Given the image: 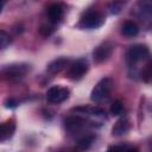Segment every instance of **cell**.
I'll return each mask as SVG.
<instances>
[{"label":"cell","mask_w":152,"mask_h":152,"mask_svg":"<svg viewBox=\"0 0 152 152\" xmlns=\"http://www.w3.org/2000/svg\"><path fill=\"white\" fill-rule=\"evenodd\" d=\"M112 87H113V81L110 77L101 78L93 88V90L90 93V100L94 102H101L109 95Z\"/></svg>","instance_id":"cell-1"},{"label":"cell","mask_w":152,"mask_h":152,"mask_svg":"<svg viewBox=\"0 0 152 152\" xmlns=\"http://www.w3.org/2000/svg\"><path fill=\"white\" fill-rule=\"evenodd\" d=\"M88 69H89V64H88L86 58L76 59L75 62H72L69 65V69L66 71V77L72 80V81L81 80L87 74Z\"/></svg>","instance_id":"cell-2"},{"label":"cell","mask_w":152,"mask_h":152,"mask_svg":"<svg viewBox=\"0 0 152 152\" xmlns=\"http://www.w3.org/2000/svg\"><path fill=\"white\" fill-rule=\"evenodd\" d=\"M103 21H104V19H103L101 13H99L96 11H90V12H87L82 17V19L80 21V26L83 28L91 30V28L100 27L103 24Z\"/></svg>","instance_id":"cell-3"},{"label":"cell","mask_w":152,"mask_h":152,"mask_svg":"<svg viewBox=\"0 0 152 152\" xmlns=\"http://www.w3.org/2000/svg\"><path fill=\"white\" fill-rule=\"evenodd\" d=\"M28 71H30V65L26 63H12V64L5 65L1 70L2 75L8 78L21 77L25 74H27Z\"/></svg>","instance_id":"cell-4"},{"label":"cell","mask_w":152,"mask_h":152,"mask_svg":"<svg viewBox=\"0 0 152 152\" xmlns=\"http://www.w3.org/2000/svg\"><path fill=\"white\" fill-rule=\"evenodd\" d=\"M69 89L59 86H53L46 91V100L51 103H61L69 97Z\"/></svg>","instance_id":"cell-5"},{"label":"cell","mask_w":152,"mask_h":152,"mask_svg":"<svg viewBox=\"0 0 152 152\" xmlns=\"http://www.w3.org/2000/svg\"><path fill=\"white\" fill-rule=\"evenodd\" d=\"M113 49H114V46H113V44L110 42H103V43H101L93 51V58H94V61L96 63H102V62L107 61L110 57V55L113 52Z\"/></svg>","instance_id":"cell-6"},{"label":"cell","mask_w":152,"mask_h":152,"mask_svg":"<svg viewBox=\"0 0 152 152\" xmlns=\"http://www.w3.org/2000/svg\"><path fill=\"white\" fill-rule=\"evenodd\" d=\"M148 55V48L144 44H137L129 48L127 51V59L131 63H137L139 61H142Z\"/></svg>","instance_id":"cell-7"},{"label":"cell","mask_w":152,"mask_h":152,"mask_svg":"<svg viewBox=\"0 0 152 152\" xmlns=\"http://www.w3.org/2000/svg\"><path fill=\"white\" fill-rule=\"evenodd\" d=\"M65 124V129L70 133H75V132H78L81 131L84 126H86V120L78 115L76 116H69L65 119L64 121Z\"/></svg>","instance_id":"cell-8"},{"label":"cell","mask_w":152,"mask_h":152,"mask_svg":"<svg viewBox=\"0 0 152 152\" xmlns=\"http://www.w3.org/2000/svg\"><path fill=\"white\" fill-rule=\"evenodd\" d=\"M69 64H70V59L68 57H58L48 64L46 70H48V72H50L52 75L58 74L62 70H64L66 66H69Z\"/></svg>","instance_id":"cell-9"},{"label":"cell","mask_w":152,"mask_h":152,"mask_svg":"<svg viewBox=\"0 0 152 152\" xmlns=\"http://www.w3.org/2000/svg\"><path fill=\"white\" fill-rule=\"evenodd\" d=\"M63 14H64V8L59 4H52L48 8V17L52 23L61 21V19L63 18Z\"/></svg>","instance_id":"cell-10"},{"label":"cell","mask_w":152,"mask_h":152,"mask_svg":"<svg viewBox=\"0 0 152 152\" xmlns=\"http://www.w3.org/2000/svg\"><path fill=\"white\" fill-rule=\"evenodd\" d=\"M131 128V125H129V121L126 119V118H122L120 120H118L115 122V125L113 126L112 128V134L115 135V137H120V135H124L126 134Z\"/></svg>","instance_id":"cell-11"},{"label":"cell","mask_w":152,"mask_h":152,"mask_svg":"<svg viewBox=\"0 0 152 152\" xmlns=\"http://www.w3.org/2000/svg\"><path fill=\"white\" fill-rule=\"evenodd\" d=\"M14 131H15V122H14V120H7L6 122H4L1 125V133H0L1 138H0V140L4 142L7 139L12 138Z\"/></svg>","instance_id":"cell-12"},{"label":"cell","mask_w":152,"mask_h":152,"mask_svg":"<svg viewBox=\"0 0 152 152\" xmlns=\"http://www.w3.org/2000/svg\"><path fill=\"white\" fill-rule=\"evenodd\" d=\"M121 33L126 37H134L139 33V27L134 21L127 20L124 23V25L121 27Z\"/></svg>","instance_id":"cell-13"},{"label":"cell","mask_w":152,"mask_h":152,"mask_svg":"<svg viewBox=\"0 0 152 152\" xmlns=\"http://www.w3.org/2000/svg\"><path fill=\"white\" fill-rule=\"evenodd\" d=\"M138 11L140 18L152 17V1H140L138 4Z\"/></svg>","instance_id":"cell-14"},{"label":"cell","mask_w":152,"mask_h":152,"mask_svg":"<svg viewBox=\"0 0 152 152\" xmlns=\"http://www.w3.org/2000/svg\"><path fill=\"white\" fill-rule=\"evenodd\" d=\"M95 135L94 134H87V135H84L83 138H81L78 141H77V148H80V150H82V151H84V150H88L91 145H93V142L95 141Z\"/></svg>","instance_id":"cell-15"},{"label":"cell","mask_w":152,"mask_h":152,"mask_svg":"<svg viewBox=\"0 0 152 152\" xmlns=\"http://www.w3.org/2000/svg\"><path fill=\"white\" fill-rule=\"evenodd\" d=\"M141 78L146 82L152 80V59L144 66V69L141 70Z\"/></svg>","instance_id":"cell-16"},{"label":"cell","mask_w":152,"mask_h":152,"mask_svg":"<svg viewBox=\"0 0 152 152\" xmlns=\"http://www.w3.org/2000/svg\"><path fill=\"white\" fill-rule=\"evenodd\" d=\"M122 112H124V104H122V102L119 101V100L114 101L112 103V106H110V114L114 115V116H116V115L122 114Z\"/></svg>","instance_id":"cell-17"},{"label":"cell","mask_w":152,"mask_h":152,"mask_svg":"<svg viewBox=\"0 0 152 152\" xmlns=\"http://www.w3.org/2000/svg\"><path fill=\"white\" fill-rule=\"evenodd\" d=\"M10 43H11V37H10V34H8L5 30H1V31H0V48L4 50V49H6V48L10 45Z\"/></svg>","instance_id":"cell-18"},{"label":"cell","mask_w":152,"mask_h":152,"mask_svg":"<svg viewBox=\"0 0 152 152\" xmlns=\"http://www.w3.org/2000/svg\"><path fill=\"white\" fill-rule=\"evenodd\" d=\"M122 8V4L121 2H112L110 6H109V10H110V13L112 14H118Z\"/></svg>","instance_id":"cell-19"},{"label":"cell","mask_w":152,"mask_h":152,"mask_svg":"<svg viewBox=\"0 0 152 152\" xmlns=\"http://www.w3.org/2000/svg\"><path fill=\"white\" fill-rule=\"evenodd\" d=\"M52 31H53V28L50 27V26H42V27L39 28V33H40L42 36H44V37L50 36V34L52 33Z\"/></svg>","instance_id":"cell-20"},{"label":"cell","mask_w":152,"mask_h":152,"mask_svg":"<svg viewBox=\"0 0 152 152\" xmlns=\"http://www.w3.org/2000/svg\"><path fill=\"white\" fill-rule=\"evenodd\" d=\"M18 106V102L14 99H7L5 101V107L6 108H15Z\"/></svg>","instance_id":"cell-21"},{"label":"cell","mask_w":152,"mask_h":152,"mask_svg":"<svg viewBox=\"0 0 152 152\" xmlns=\"http://www.w3.org/2000/svg\"><path fill=\"white\" fill-rule=\"evenodd\" d=\"M107 152H126V150L122 146H110L108 147Z\"/></svg>","instance_id":"cell-22"},{"label":"cell","mask_w":152,"mask_h":152,"mask_svg":"<svg viewBox=\"0 0 152 152\" xmlns=\"http://www.w3.org/2000/svg\"><path fill=\"white\" fill-rule=\"evenodd\" d=\"M126 152H139V150L137 147H128L126 150Z\"/></svg>","instance_id":"cell-23"}]
</instances>
